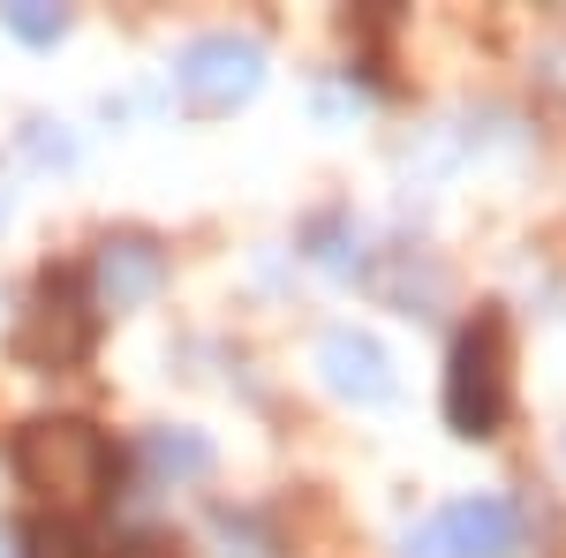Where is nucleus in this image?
Returning a JSON list of instances; mask_svg holds the SVG:
<instances>
[{
  "label": "nucleus",
  "mask_w": 566,
  "mask_h": 558,
  "mask_svg": "<svg viewBox=\"0 0 566 558\" xmlns=\"http://www.w3.org/2000/svg\"><path fill=\"white\" fill-rule=\"evenodd\" d=\"M15 475L23 491L53 506V520H84L114 498V475L122 453L106 445V430L84 415H39V423L15 430Z\"/></svg>",
  "instance_id": "f257e3e1"
},
{
  "label": "nucleus",
  "mask_w": 566,
  "mask_h": 558,
  "mask_svg": "<svg viewBox=\"0 0 566 558\" xmlns=\"http://www.w3.org/2000/svg\"><path fill=\"white\" fill-rule=\"evenodd\" d=\"M91 333H98V302L76 272H45L31 302H23V317H15V355L31 362V370H69V362H84L91 355Z\"/></svg>",
  "instance_id": "f03ea898"
},
{
  "label": "nucleus",
  "mask_w": 566,
  "mask_h": 558,
  "mask_svg": "<svg viewBox=\"0 0 566 558\" xmlns=\"http://www.w3.org/2000/svg\"><path fill=\"white\" fill-rule=\"evenodd\" d=\"M446 415L461 438H491L499 415H506V317L483 309L476 325L453 340V362H446Z\"/></svg>",
  "instance_id": "7ed1b4c3"
},
{
  "label": "nucleus",
  "mask_w": 566,
  "mask_h": 558,
  "mask_svg": "<svg viewBox=\"0 0 566 558\" xmlns=\"http://www.w3.org/2000/svg\"><path fill=\"white\" fill-rule=\"evenodd\" d=\"M175 84H181V98H189L197 114H227L234 98L258 91V45L250 39H197L189 53H181Z\"/></svg>",
  "instance_id": "20e7f679"
},
{
  "label": "nucleus",
  "mask_w": 566,
  "mask_h": 558,
  "mask_svg": "<svg viewBox=\"0 0 566 558\" xmlns=\"http://www.w3.org/2000/svg\"><path fill=\"white\" fill-rule=\"evenodd\" d=\"M506 536H514L506 506H491V498H483V506H453V514L423 536V558H499Z\"/></svg>",
  "instance_id": "39448f33"
},
{
  "label": "nucleus",
  "mask_w": 566,
  "mask_h": 558,
  "mask_svg": "<svg viewBox=\"0 0 566 558\" xmlns=\"http://www.w3.org/2000/svg\"><path fill=\"white\" fill-rule=\"evenodd\" d=\"M151 280H159V250L151 242H106V257H98V295L106 309H129V302L151 295Z\"/></svg>",
  "instance_id": "423d86ee"
},
{
  "label": "nucleus",
  "mask_w": 566,
  "mask_h": 558,
  "mask_svg": "<svg viewBox=\"0 0 566 558\" xmlns=\"http://www.w3.org/2000/svg\"><path fill=\"white\" fill-rule=\"evenodd\" d=\"M325 370H333V386L355 392V400H378V392H386V355L363 340V333H333V340H325Z\"/></svg>",
  "instance_id": "0eeeda50"
},
{
  "label": "nucleus",
  "mask_w": 566,
  "mask_h": 558,
  "mask_svg": "<svg viewBox=\"0 0 566 558\" xmlns=\"http://www.w3.org/2000/svg\"><path fill=\"white\" fill-rule=\"evenodd\" d=\"M23 558H98V551H91V536L76 520H39V528L23 536Z\"/></svg>",
  "instance_id": "6e6552de"
},
{
  "label": "nucleus",
  "mask_w": 566,
  "mask_h": 558,
  "mask_svg": "<svg viewBox=\"0 0 566 558\" xmlns=\"http://www.w3.org/2000/svg\"><path fill=\"white\" fill-rule=\"evenodd\" d=\"M8 31H15V39H31V45H45V39H61V31H69V15H61V8H31V0H23V8H8Z\"/></svg>",
  "instance_id": "1a4fd4ad"
}]
</instances>
